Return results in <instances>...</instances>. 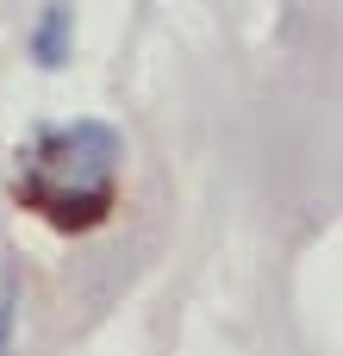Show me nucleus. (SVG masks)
<instances>
[{"instance_id":"1","label":"nucleus","mask_w":343,"mask_h":356,"mask_svg":"<svg viewBox=\"0 0 343 356\" xmlns=\"http://www.w3.org/2000/svg\"><path fill=\"white\" fill-rule=\"evenodd\" d=\"M56 31H62V13L50 6V13H44V38H37V56H44V63H56V56H62V38H56Z\"/></svg>"},{"instance_id":"2","label":"nucleus","mask_w":343,"mask_h":356,"mask_svg":"<svg viewBox=\"0 0 343 356\" xmlns=\"http://www.w3.org/2000/svg\"><path fill=\"white\" fill-rule=\"evenodd\" d=\"M6 325H12V294H0V350H6Z\"/></svg>"}]
</instances>
